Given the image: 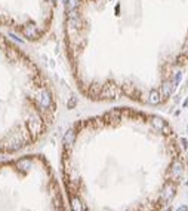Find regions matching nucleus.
Instances as JSON below:
<instances>
[{
    "mask_svg": "<svg viewBox=\"0 0 188 211\" xmlns=\"http://www.w3.org/2000/svg\"><path fill=\"white\" fill-rule=\"evenodd\" d=\"M135 112L111 109L79 119L61 140V180L70 211H158L176 184L144 180L130 162L129 134Z\"/></svg>",
    "mask_w": 188,
    "mask_h": 211,
    "instance_id": "f257e3e1",
    "label": "nucleus"
},
{
    "mask_svg": "<svg viewBox=\"0 0 188 211\" xmlns=\"http://www.w3.org/2000/svg\"><path fill=\"white\" fill-rule=\"evenodd\" d=\"M58 118L49 76L21 45L0 31V155L22 153L43 140Z\"/></svg>",
    "mask_w": 188,
    "mask_h": 211,
    "instance_id": "f03ea898",
    "label": "nucleus"
},
{
    "mask_svg": "<svg viewBox=\"0 0 188 211\" xmlns=\"http://www.w3.org/2000/svg\"><path fill=\"white\" fill-rule=\"evenodd\" d=\"M62 190L42 155L0 159V211H70Z\"/></svg>",
    "mask_w": 188,
    "mask_h": 211,
    "instance_id": "7ed1b4c3",
    "label": "nucleus"
},
{
    "mask_svg": "<svg viewBox=\"0 0 188 211\" xmlns=\"http://www.w3.org/2000/svg\"><path fill=\"white\" fill-rule=\"evenodd\" d=\"M59 0H0V28L39 42L51 31Z\"/></svg>",
    "mask_w": 188,
    "mask_h": 211,
    "instance_id": "20e7f679",
    "label": "nucleus"
}]
</instances>
